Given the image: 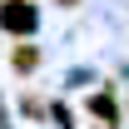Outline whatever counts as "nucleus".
<instances>
[{"label": "nucleus", "instance_id": "obj_3", "mask_svg": "<svg viewBox=\"0 0 129 129\" xmlns=\"http://www.w3.org/2000/svg\"><path fill=\"white\" fill-rule=\"evenodd\" d=\"M35 64H40V50L20 45V50H15V70H35Z\"/></svg>", "mask_w": 129, "mask_h": 129}, {"label": "nucleus", "instance_id": "obj_1", "mask_svg": "<svg viewBox=\"0 0 129 129\" xmlns=\"http://www.w3.org/2000/svg\"><path fill=\"white\" fill-rule=\"evenodd\" d=\"M0 20H5V30H10V35H30V30H35V10H30V5H20V0H10Z\"/></svg>", "mask_w": 129, "mask_h": 129}, {"label": "nucleus", "instance_id": "obj_2", "mask_svg": "<svg viewBox=\"0 0 129 129\" xmlns=\"http://www.w3.org/2000/svg\"><path fill=\"white\" fill-rule=\"evenodd\" d=\"M89 109H94V119H104L99 129H114V99H109V94H94V99H89Z\"/></svg>", "mask_w": 129, "mask_h": 129}]
</instances>
